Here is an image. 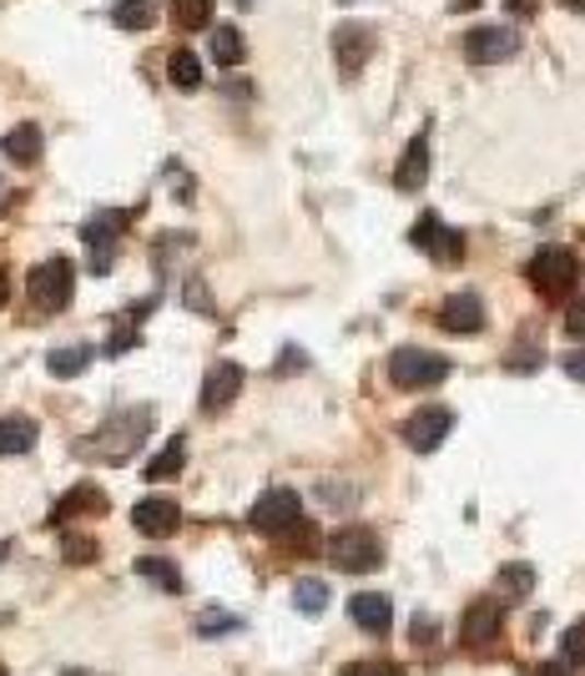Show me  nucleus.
Here are the masks:
<instances>
[{"mask_svg": "<svg viewBox=\"0 0 585 676\" xmlns=\"http://www.w3.org/2000/svg\"><path fill=\"white\" fill-rule=\"evenodd\" d=\"M343 676H403V672L394 662H349Z\"/></svg>", "mask_w": 585, "mask_h": 676, "instance_id": "473e14b6", "label": "nucleus"}, {"mask_svg": "<svg viewBox=\"0 0 585 676\" xmlns=\"http://www.w3.org/2000/svg\"><path fill=\"white\" fill-rule=\"evenodd\" d=\"M525 278H530V288L546 303H565V299H575V283H581V258H575L571 247L550 243L525 263Z\"/></svg>", "mask_w": 585, "mask_h": 676, "instance_id": "f03ea898", "label": "nucleus"}, {"mask_svg": "<svg viewBox=\"0 0 585 676\" xmlns=\"http://www.w3.org/2000/svg\"><path fill=\"white\" fill-rule=\"evenodd\" d=\"M5 299H11V283H5V273H0V308H5Z\"/></svg>", "mask_w": 585, "mask_h": 676, "instance_id": "a19ab883", "label": "nucleus"}, {"mask_svg": "<svg viewBox=\"0 0 585 676\" xmlns=\"http://www.w3.org/2000/svg\"><path fill=\"white\" fill-rule=\"evenodd\" d=\"M494 591H505V601H525L535 591V571L525 560H510V566H500V575H494Z\"/></svg>", "mask_w": 585, "mask_h": 676, "instance_id": "5701e85b", "label": "nucleus"}, {"mask_svg": "<svg viewBox=\"0 0 585 676\" xmlns=\"http://www.w3.org/2000/svg\"><path fill=\"white\" fill-rule=\"evenodd\" d=\"M5 550H11V546H5V540H0V560H5Z\"/></svg>", "mask_w": 585, "mask_h": 676, "instance_id": "37998d69", "label": "nucleus"}, {"mask_svg": "<svg viewBox=\"0 0 585 676\" xmlns=\"http://www.w3.org/2000/svg\"><path fill=\"white\" fill-rule=\"evenodd\" d=\"M167 77H172V86L197 92V86H202V56L197 51H172L167 56Z\"/></svg>", "mask_w": 585, "mask_h": 676, "instance_id": "393cba45", "label": "nucleus"}, {"mask_svg": "<svg viewBox=\"0 0 585 676\" xmlns=\"http://www.w3.org/2000/svg\"><path fill=\"white\" fill-rule=\"evenodd\" d=\"M449 430H455V409H444V404H424V409H414V415L403 419V444L414 450V455H430V450H440L444 440H449Z\"/></svg>", "mask_w": 585, "mask_h": 676, "instance_id": "0eeeda50", "label": "nucleus"}, {"mask_svg": "<svg viewBox=\"0 0 585 676\" xmlns=\"http://www.w3.org/2000/svg\"><path fill=\"white\" fill-rule=\"evenodd\" d=\"M334 56H339L343 77H359L368 66V56H374V31L359 26V21H343V26L334 31Z\"/></svg>", "mask_w": 585, "mask_h": 676, "instance_id": "ddd939ff", "label": "nucleus"}, {"mask_svg": "<svg viewBox=\"0 0 585 676\" xmlns=\"http://www.w3.org/2000/svg\"><path fill=\"white\" fill-rule=\"evenodd\" d=\"M565 374H571V378H581V374H585V359H581V349H571V359H565Z\"/></svg>", "mask_w": 585, "mask_h": 676, "instance_id": "58836bf2", "label": "nucleus"}, {"mask_svg": "<svg viewBox=\"0 0 585 676\" xmlns=\"http://www.w3.org/2000/svg\"><path fill=\"white\" fill-rule=\"evenodd\" d=\"M0 676H11V672H5V666H0Z\"/></svg>", "mask_w": 585, "mask_h": 676, "instance_id": "a18cd8bd", "label": "nucleus"}, {"mask_svg": "<svg viewBox=\"0 0 585 676\" xmlns=\"http://www.w3.org/2000/svg\"><path fill=\"white\" fill-rule=\"evenodd\" d=\"M349 616H353V626H364L368 637H389L394 601L384 596V591H359V596L349 601Z\"/></svg>", "mask_w": 585, "mask_h": 676, "instance_id": "f3484780", "label": "nucleus"}, {"mask_svg": "<svg viewBox=\"0 0 585 676\" xmlns=\"http://www.w3.org/2000/svg\"><path fill=\"white\" fill-rule=\"evenodd\" d=\"M147 430H152V409H147V404H137V409H127V415L106 419L92 440H81L77 455H96V459H112V465H117V459H127L131 450L147 440Z\"/></svg>", "mask_w": 585, "mask_h": 676, "instance_id": "f257e3e1", "label": "nucleus"}, {"mask_svg": "<svg viewBox=\"0 0 585 676\" xmlns=\"http://www.w3.org/2000/svg\"><path fill=\"white\" fill-rule=\"evenodd\" d=\"M31 444H36V419H26V415L0 419V455H26Z\"/></svg>", "mask_w": 585, "mask_h": 676, "instance_id": "412c9836", "label": "nucleus"}, {"mask_svg": "<svg viewBox=\"0 0 585 676\" xmlns=\"http://www.w3.org/2000/svg\"><path fill=\"white\" fill-rule=\"evenodd\" d=\"M500 631H505V606L500 601H475L465 611V621H459V641L465 646H494L500 641Z\"/></svg>", "mask_w": 585, "mask_h": 676, "instance_id": "f8f14e48", "label": "nucleus"}, {"mask_svg": "<svg viewBox=\"0 0 585 676\" xmlns=\"http://www.w3.org/2000/svg\"><path fill=\"white\" fill-rule=\"evenodd\" d=\"M530 676H575V672H571V666H565V662H546V666H535Z\"/></svg>", "mask_w": 585, "mask_h": 676, "instance_id": "4c0bfd02", "label": "nucleus"}, {"mask_svg": "<svg viewBox=\"0 0 585 676\" xmlns=\"http://www.w3.org/2000/svg\"><path fill=\"white\" fill-rule=\"evenodd\" d=\"M66 676H81V672H66Z\"/></svg>", "mask_w": 585, "mask_h": 676, "instance_id": "49530a36", "label": "nucleus"}, {"mask_svg": "<svg viewBox=\"0 0 585 676\" xmlns=\"http://www.w3.org/2000/svg\"><path fill=\"white\" fill-rule=\"evenodd\" d=\"M247 525L258 535H273V540H308V521H303V500L293 490H268L258 494V505L247 510Z\"/></svg>", "mask_w": 585, "mask_h": 676, "instance_id": "7ed1b4c3", "label": "nucleus"}, {"mask_svg": "<svg viewBox=\"0 0 585 676\" xmlns=\"http://www.w3.org/2000/svg\"><path fill=\"white\" fill-rule=\"evenodd\" d=\"M389 378L399 389H434L449 378V359L444 353H430V349H414V343H403V349L389 353Z\"/></svg>", "mask_w": 585, "mask_h": 676, "instance_id": "423d86ee", "label": "nucleus"}, {"mask_svg": "<svg viewBox=\"0 0 585 676\" xmlns=\"http://www.w3.org/2000/svg\"><path fill=\"white\" fill-rule=\"evenodd\" d=\"M560 651H565V666H581V656H585V637H581V626H565V637H560Z\"/></svg>", "mask_w": 585, "mask_h": 676, "instance_id": "2f4dec72", "label": "nucleus"}, {"mask_svg": "<svg viewBox=\"0 0 585 676\" xmlns=\"http://www.w3.org/2000/svg\"><path fill=\"white\" fill-rule=\"evenodd\" d=\"M131 525H137L142 535H152V540L177 535V525H183V505H177V500H167V494H147V500H137V505H131Z\"/></svg>", "mask_w": 585, "mask_h": 676, "instance_id": "9b49d317", "label": "nucleus"}, {"mask_svg": "<svg viewBox=\"0 0 585 676\" xmlns=\"http://www.w3.org/2000/svg\"><path fill=\"white\" fill-rule=\"evenodd\" d=\"M233 631H243V616H233V611H202L197 616V637H208V641H218V637H233Z\"/></svg>", "mask_w": 585, "mask_h": 676, "instance_id": "c85d7f7f", "label": "nucleus"}, {"mask_svg": "<svg viewBox=\"0 0 585 676\" xmlns=\"http://www.w3.org/2000/svg\"><path fill=\"white\" fill-rule=\"evenodd\" d=\"M61 556L71 560V566H92V560H96V540H92V535H66Z\"/></svg>", "mask_w": 585, "mask_h": 676, "instance_id": "7c9ffc66", "label": "nucleus"}, {"mask_svg": "<svg viewBox=\"0 0 585 676\" xmlns=\"http://www.w3.org/2000/svg\"><path fill=\"white\" fill-rule=\"evenodd\" d=\"M247 56V40L237 26H212V61L218 66H243Z\"/></svg>", "mask_w": 585, "mask_h": 676, "instance_id": "b1692460", "label": "nucleus"}, {"mask_svg": "<svg viewBox=\"0 0 585 676\" xmlns=\"http://www.w3.org/2000/svg\"><path fill=\"white\" fill-rule=\"evenodd\" d=\"M243 378H247L243 364H227V359H222V364H212L208 378H202V415H222V409L243 394Z\"/></svg>", "mask_w": 585, "mask_h": 676, "instance_id": "4468645a", "label": "nucleus"}, {"mask_svg": "<svg viewBox=\"0 0 585 676\" xmlns=\"http://www.w3.org/2000/svg\"><path fill=\"white\" fill-rule=\"evenodd\" d=\"M394 183H399V193H419V187L430 183V127H419L414 137H409V147H403V156H399V172H394Z\"/></svg>", "mask_w": 585, "mask_h": 676, "instance_id": "2eb2a0df", "label": "nucleus"}, {"mask_svg": "<svg viewBox=\"0 0 585 676\" xmlns=\"http://www.w3.org/2000/svg\"><path fill=\"white\" fill-rule=\"evenodd\" d=\"M137 575H142V581H152V585H162V591H167V596H177V591H183V571H177V566H172V560L142 556V560H137Z\"/></svg>", "mask_w": 585, "mask_h": 676, "instance_id": "a878e982", "label": "nucleus"}, {"mask_svg": "<svg viewBox=\"0 0 585 676\" xmlns=\"http://www.w3.org/2000/svg\"><path fill=\"white\" fill-rule=\"evenodd\" d=\"M565 5H571V11H585V0H565Z\"/></svg>", "mask_w": 585, "mask_h": 676, "instance_id": "79ce46f5", "label": "nucleus"}, {"mask_svg": "<svg viewBox=\"0 0 585 676\" xmlns=\"http://www.w3.org/2000/svg\"><path fill=\"white\" fill-rule=\"evenodd\" d=\"M414 641H419V646H430V641H434V621H430V616H419V621H414Z\"/></svg>", "mask_w": 585, "mask_h": 676, "instance_id": "e433bc0d", "label": "nucleus"}, {"mask_svg": "<svg viewBox=\"0 0 585 676\" xmlns=\"http://www.w3.org/2000/svg\"><path fill=\"white\" fill-rule=\"evenodd\" d=\"M565 328H571V338H581V328H585V308L571 299V313H565Z\"/></svg>", "mask_w": 585, "mask_h": 676, "instance_id": "c9c22d12", "label": "nucleus"}, {"mask_svg": "<svg viewBox=\"0 0 585 676\" xmlns=\"http://www.w3.org/2000/svg\"><path fill=\"white\" fill-rule=\"evenodd\" d=\"M465 56L475 66L510 61V56H520V31H510V26H475L465 36Z\"/></svg>", "mask_w": 585, "mask_h": 676, "instance_id": "1a4fd4ad", "label": "nucleus"}, {"mask_svg": "<svg viewBox=\"0 0 585 676\" xmlns=\"http://www.w3.org/2000/svg\"><path fill=\"white\" fill-rule=\"evenodd\" d=\"M172 21L183 31H202L212 21V0H172Z\"/></svg>", "mask_w": 585, "mask_h": 676, "instance_id": "c756f323", "label": "nucleus"}, {"mask_svg": "<svg viewBox=\"0 0 585 676\" xmlns=\"http://www.w3.org/2000/svg\"><path fill=\"white\" fill-rule=\"evenodd\" d=\"M187 308H192V313H212L208 283H197V278H192V283H187Z\"/></svg>", "mask_w": 585, "mask_h": 676, "instance_id": "72a5a7b5", "label": "nucleus"}, {"mask_svg": "<svg viewBox=\"0 0 585 676\" xmlns=\"http://www.w3.org/2000/svg\"><path fill=\"white\" fill-rule=\"evenodd\" d=\"M409 243L424 247L434 263H449V268H455V263H465V237H459L455 228H444V218H434V212H424V218H419V228L409 233Z\"/></svg>", "mask_w": 585, "mask_h": 676, "instance_id": "9d476101", "label": "nucleus"}, {"mask_svg": "<svg viewBox=\"0 0 585 676\" xmlns=\"http://www.w3.org/2000/svg\"><path fill=\"white\" fill-rule=\"evenodd\" d=\"M328 601H334V596H328V585H324V581H313V575L293 585V606H299L303 616H324V611H328Z\"/></svg>", "mask_w": 585, "mask_h": 676, "instance_id": "cd10ccee", "label": "nucleus"}, {"mask_svg": "<svg viewBox=\"0 0 585 676\" xmlns=\"http://www.w3.org/2000/svg\"><path fill=\"white\" fill-rule=\"evenodd\" d=\"M183 465H187V440H183V434H172L167 450H162L156 459H147L142 475H147L152 485H162V480H177V475H183Z\"/></svg>", "mask_w": 585, "mask_h": 676, "instance_id": "aec40b11", "label": "nucleus"}, {"mask_svg": "<svg viewBox=\"0 0 585 676\" xmlns=\"http://www.w3.org/2000/svg\"><path fill=\"white\" fill-rule=\"evenodd\" d=\"M324 556L349 575H364V571H378L384 566V546H378V535L364 531V525H343L324 540Z\"/></svg>", "mask_w": 585, "mask_h": 676, "instance_id": "39448f33", "label": "nucleus"}, {"mask_svg": "<svg viewBox=\"0 0 585 676\" xmlns=\"http://www.w3.org/2000/svg\"><path fill=\"white\" fill-rule=\"evenodd\" d=\"M510 15H535V0H505Z\"/></svg>", "mask_w": 585, "mask_h": 676, "instance_id": "ea45409f", "label": "nucleus"}, {"mask_svg": "<svg viewBox=\"0 0 585 676\" xmlns=\"http://www.w3.org/2000/svg\"><path fill=\"white\" fill-rule=\"evenodd\" d=\"M339 5H353V0H339Z\"/></svg>", "mask_w": 585, "mask_h": 676, "instance_id": "c03bdc74", "label": "nucleus"}, {"mask_svg": "<svg viewBox=\"0 0 585 676\" xmlns=\"http://www.w3.org/2000/svg\"><path fill=\"white\" fill-rule=\"evenodd\" d=\"M299 369H308V353H303V349L278 353V374H299Z\"/></svg>", "mask_w": 585, "mask_h": 676, "instance_id": "f704fd0d", "label": "nucleus"}, {"mask_svg": "<svg viewBox=\"0 0 585 676\" xmlns=\"http://www.w3.org/2000/svg\"><path fill=\"white\" fill-rule=\"evenodd\" d=\"M96 359V349H86V343H71V349H51L46 353V369H51V378H77L86 374Z\"/></svg>", "mask_w": 585, "mask_h": 676, "instance_id": "4be33fe9", "label": "nucleus"}, {"mask_svg": "<svg viewBox=\"0 0 585 676\" xmlns=\"http://www.w3.org/2000/svg\"><path fill=\"white\" fill-rule=\"evenodd\" d=\"M77 515H106V490H96V485H77V490L61 494V505L51 510V521H77Z\"/></svg>", "mask_w": 585, "mask_h": 676, "instance_id": "a211bd4d", "label": "nucleus"}, {"mask_svg": "<svg viewBox=\"0 0 585 676\" xmlns=\"http://www.w3.org/2000/svg\"><path fill=\"white\" fill-rule=\"evenodd\" d=\"M121 31H147L156 21V0H117V11H112Z\"/></svg>", "mask_w": 585, "mask_h": 676, "instance_id": "bb28decb", "label": "nucleus"}, {"mask_svg": "<svg viewBox=\"0 0 585 676\" xmlns=\"http://www.w3.org/2000/svg\"><path fill=\"white\" fill-rule=\"evenodd\" d=\"M440 328H449V334H480L484 299L480 293H449V299L440 303Z\"/></svg>", "mask_w": 585, "mask_h": 676, "instance_id": "dca6fc26", "label": "nucleus"}, {"mask_svg": "<svg viewBox=\"0 0 585 676\" xmlns=\"http://www.w3.org/2000/svg\"><path fill=\"white\" fill-rule=\"evenodd\" d=\"M71 288H77V263L51 253V258H40L26 278V293L36 303V313H61L71 303Z\"/></svg>", "mask_w": 585, "mask_h": 676, "instance_id": "20e7f679", "label": "nucleus"}, {"mask_svg": "<svg viewBox=\"0 0 585 676\" xmlns=\"http://www.w3.org/2000/svg\"><path fill=\"white\" fill-rule=\"evenodd\" d=\"M0 152L11 156L15 167H31L40 156V127H31V121H21V127H11L5 137H0Z\"/></svg>", "mask_w": 585, "mask_h": 676, "instance_id": "6ab92c4d", "label": "nucleus"}, {"mask_svg": "<svg viewBox=\"0 0 585 676\" xmlns=\"http://www.w3.org/2000/svg\"><path fill=\"white\" fill-rule=\"evenodd\" d=\"M121 228H127V218H121V212H96L92 222H81V243L92 247V273H112Z\"/></svg>", "mask_w": 585, "mask_h": 676, "instance_id": "6e6552de", "label": "nucleus"}]
</instances>
